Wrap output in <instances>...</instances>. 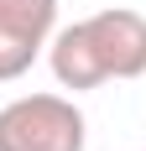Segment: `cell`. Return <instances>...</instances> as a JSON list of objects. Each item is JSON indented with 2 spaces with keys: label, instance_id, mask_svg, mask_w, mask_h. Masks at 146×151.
Returning a JSON list of instances; mask_svg holds the SVG:
<instances>
[{
  "label": "cell",
  "instance_id": "6da1fadb",
  "mask_svg": "<svg viewBox=\"0 0 146 151\" xmlns=\"http://www.w3.org/2000/svg\"><path fill=\"white\" fill-rule=\"evenodd\" d=\"M47 63L58 89H99L110 78H141L146 73V16L110 5L73 26H58L47 42Z\"/></svg>",
  "mask_w": 146,
  "mask_h": 151
},
{
  "label": "cell",
  "instance_id": "7a4b0ae2",
  "mask_svg": "<svg viewBox=\"0 0 146 151\" xmlns=\"http://www.w3.org/2000/svg\"><path fill=\"white\" fill-rule=\"evenodd\" d=\"M84 109L63 94H21L0 109V151H84Z\"/></svg>",
  "mask_w": 146,
  "mask_h": 151
},
{
  "label": "cell",
  "instance_id": "3957f363",
  "mask_svg": "<svg viewBox=\"0 0 146 151\" xmlns=\"http://www.w3.org/2000/svg\"><path fill=\"white\" fill-rule=\"evenodd\" d=\"M58 31V0H0V83H11L47 52Z\"/></svg>",
  "mask_w": 146,
  "mask_h": 151
}]
</instances>
